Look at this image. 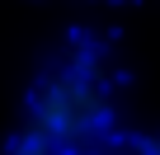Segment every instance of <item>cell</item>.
Here are the masks:
<instances>
[{"mask_svg":"<svg viewBox=\"0 0 160 155\" xmlns=\"http://www.w3.org/2000/svg\"><path fill=\"white\" fill-rule=\"evenodd\" d=\"M10 155H57V150H52L33 127H19V136L10 141Z\"/></svg>","mask_w":160,"mask_h":155,"instance_id":"cell-2","label":"cell"},{"mask_svg":"<svg viewBox=\"0 0 160 155\" xmlns=\"http://www.w3.org/2000/svg\"><path fill=\"white\" fill-rule=\"evenodd\" d=\"M137 155H160V136H141L137 141Z\"/></svg>","mask_w":160,"mask_h":155,"instance_id":"cell-3","label":"cell"},{"mask_svg":"<svg viewBox=\"0 0 160 155\" xmlns=\"http://www.w3.org/2000/svg\"><path fill=\"white\" fill-rule=\"evenodd\" d=\"M113 122V99H108V80H90L80 70H52L38 80L33 104L24 127H33L52 150L80 155L90 150Z\"/></svg>","mask_w":160,"mask_h":155,"instance_id":"cell-1","label":"cell"}]
</instances>
